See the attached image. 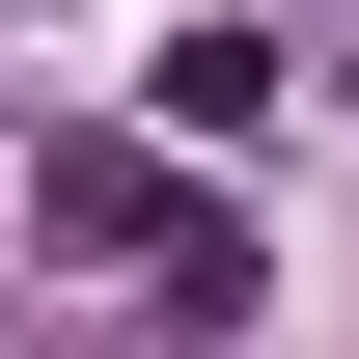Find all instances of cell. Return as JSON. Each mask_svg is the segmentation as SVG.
I'll use <instances>...</instances> for the list:
<instances>
[{"mask_svg": "<svg viewBox=\"0 0 359 359\" xmlns=\"http://www.w3.org/2000/svg\"><path fill=\"white\" fill-rule=\"evenodd\" d=\"M55 249H111V276H166V304H249V249L194 222V194L138 166V138H55Z\"/></svg>", "mask_w": 359, "mask_h": 359, "instance_id": "1", "label": "cell"}]
</instances>
